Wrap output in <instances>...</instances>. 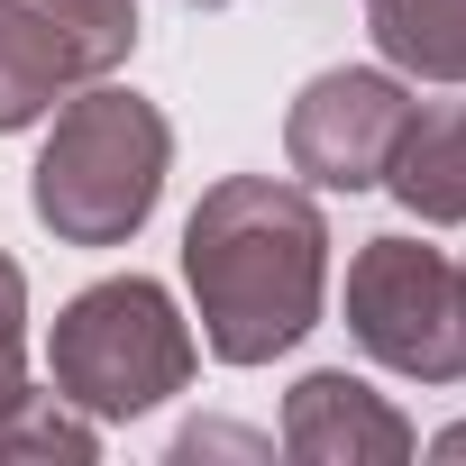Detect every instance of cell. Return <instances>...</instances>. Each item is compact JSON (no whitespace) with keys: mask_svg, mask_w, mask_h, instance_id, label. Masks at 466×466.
I'll use <instances>...</instances> for the list:
<instances>
[{"mask_svg":"<svg viewBox=\"0 0 466 466\" xmlns=\"http://www.w3.org/2000/svg\"><path fill=\"white\" fill-rule=\"evenodd\" d=\"M56 393L92 420H137L192 384V329L174 320L165 284L110 275L56 311Z\"/></svg>","mask_w":466,"mask_h":466,"instance_id":"cell-3","label":"cell"},{"mask_svg":"<svg viewBox=\"0 0 466 466\" xmlns=\"http://www.w3.org/2000/svg\"><path fill=\"white\" fill-rule=\"evenodd\" d=\"M0 457H92V411H74L65 393H19L0 411Z\"/></svg>","mask_w":466,"mask_h":466,"instance_id":"cell-10","label":"cell"},{"mask_svg":"<svg viewBox=\"0 0 466 466\" xmlns=\"http://www.w3.org/2000/svg\"><path fill=\"white\" fill-rule=\"evenodd\" d=\"M384 192L411 210V219H466V101H439V110H411L393 165H384Z\"/></svg>","mask_w":466,"mask_h":466,"instance_id":"cell-8","label":"cell"},{"mask_svg":"<svg viewBox=\"0 0 466 466\" xmlns=\"http://www.w3.org/2000/svg\"><path fill=\"white\" fill-rule=\"evenodd\" d=\"M366 28L393 74L466 83V0H366Z\"/></svg>","mask_w":466,"mask_h":466,"instance_id":"cell-9","label":"cell"},{"mask_svg":"<svg viewBox=\"0 0 466 466\" xmlns=\"http://www.w3.org/2000/svg\"><path fill=\"white\" fill-rule=\"evenodd\" d=\"M137 56L128 0H0V128H28L56 101L110 83Z\"/></svg>","mask_w":466,"mask_h":466,"instance_id":"cell-5","label":"cell"},{"mask_svg":"<svg viewBox=\"0 0 466 466\" xmlns=\"http://www.w3.org/2000/svg\"><path fill=\"white\" fill-rule=\"evenodd\" d=\"M348 329L375 366L411 384H457L466 375V284L457 257L420 238H366L348 266Z\"/></svg>","mask_w":466,"mask_h":466,"instance_id":"cell-4","label":"cell"},{"mask_svg":"<svg viewBox=\"0 0 466 466\" xmlns=\"http://www.w3.org/2000/svg\"><path fill=\"white\" fill-rule=\"evenodd\" d=\"M165 165H174L165 110L119 92V83H92L56 110V128L37 147V174H28V201L65 248H119V238L147 228V210L165 192Z\"/></svg>","mask_w":466,"mask_h":466,"instance_id":"cell-2","label":"cell"},{"mask_svg":"<svg viewBox=\"0 0 466 466\" xmlns=\"http://www.w3.org/2000/svg\"><path fill=\"white\" fill-rule=\"evenodd\" d=\"M183 275L219 366H266L302 348L329 293L320 201L284 174H219L183 219Z\"/></svg>","mask_w":466,"mask_h":466,"instance_id":"cell-1","label":"cell"},{"mask_svg":"<svg viewBox=\"0 0 466 466\" xmlns=\"http://www.w3.org/2000/svg\"><path fill=\"white\" fill-rule=\"evenodd\" d=\"M439 457H466V420H457V430H448V439H439Z\"/></svg>","mask_w":466,"mask_h":466,"instance_id":"cell-12","label":"cell"},{"mask_svg":"<svg viewBox=\"0 0 466 466\" xmlns=\"http://www.w3.org/2000/svg\"><path fill=\"white\" fill-rule=\"evenodd\" d=\"M457 284H466V257H457Z\"/></svg>","mask_w":466,"mask_h":466,"instance_id":"cell-13","label":"cell"},{"mask_svg":"<svg viewBox=\"0 0 466 466\" xmlns=\"http://www.w3.org/2000/svg\"><path fill=\"white\" fill-rule=\"evenodd\" d=\"M284 448L302 466H393V457H411V420L348 366H320L284 402Z\"/></svg>","mask_w":466,"mask_h":466,"instance_id":"cell-7","label":"cell"},{"mask_svg":"<svg viewBox=\"0 0 466 466\" xmlns=\"http://www.w3.org/2000/svg\"><path fill=\"white\" fill-rule=\"evenodd\" d=\"M411 92L402 74H375V65H339V74H311L302 101L284 110V156L302 183L320 192H375L402 128H411Z\"/></svg>","mask_w":466,"mask_h":466,"instance_id":"cell-6","label":"cell"},{"mask_svg":"<svg viewBox=\"0 0 466 466\" xmlns=\"http://www.w3.org/2000/svg\"><path fill=\"white\" fill-rule=\"evenodd\" d=\"M28 393V275L0 257V411Z\"/></svg>","mask_w":466,"mask_h":466,"instance_id":"cell-11","label":"cell"}]
</instances>
